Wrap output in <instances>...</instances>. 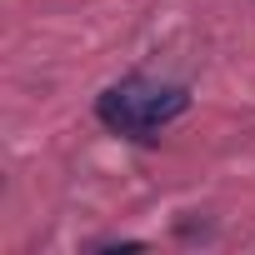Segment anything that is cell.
<instances>
[{
    "label": "cell",
    "mask_w": 255,
    "mask_h": 255,
    "mask_svg": "<svg viewBox=\"0 0 255 255\" xmlns=\"http://www.w3.org/2000/svg\"><path fill=\"white\" fill-rule=\"evenodd\" d=\"M185 105H190V95H185L180 85H155V80L130 75V80L110 85V90L95 100V115H100V125H110L115 135L150 140L160 125H170L175 115H185Z\"/></svg>",
    "instance_id": "1"
}]
</instances>
